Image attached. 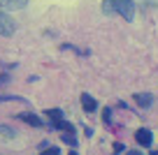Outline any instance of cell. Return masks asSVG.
<instances>
[{
    "label": "cell",
    "instance_id": "2",
    "mask_svg": "<svg viewBox=\"0 0 158 155\" xmlns=\"http://www.w3.org/2000/svg\"><path fill=\"white\" fill-rule=\"evenodd\" d=\"M16 33V21L5 14V10H0V35L2 37H12Z\"/></svg>",
    "mask_w": 158,
    "mask_h": 155
},
{
    "label": "cell",
    "instance_id": "10",
    "mask_svg": "<svg viewBox=\"0 0 158 155\" xmlns=\"http://www.w3.org/2000/svg\"><path fill=\"white\" fill-rule=\"evenodd\" d=\"M60 139H63V141H65V144H70V146H77V139H74V137H72V134H68V132H65V134H63V137H60Z\"/></svg>",
    "mask_w": 158,
    "mask_h": 155
},
{
    "label": "cell",
    "instance_id": "14",
    "mask_svg": "<svg viewBox=\"0 0 158 155\" xmlns=\"http://www.w3.org/2000/svg\"><path fill=\"white\" fill-rule=\"evenodd\" d=\"M10 83V74H0V88Z\"/></svg>",
    "mask_w": 158,
    "mask_h": 155
},
{
    "label": "cell",
    "instance_id": "4",
    "mask_svg": "<svg viewBox=\"0 0 158 155\" xmlns=\"http://www.w3.org/2000/svg\"><path fill=\"white\" fill-rule=\"evenodd\" d=\"M133 100H135V104H137L139 109H149L153 104V95L151 93H135Z\"/></svg>",
    "mask_w": 158,
    "mask_h": 155
},
{
    "label": "cell",
    "instance_id": "5",
    "mask_svg": "<svg viewBox=\"0 0 158 155\" xmlns=\"http://www.w3.org/2000/svg\"><path fill=\"white\" fill-rule=\"evenodd\" d=\"M79 100H81V107H84L86 113H95V111H98V102H95L89 93H81V97H79Z\"/></svg>",
    "mask_w": 158,
    "mask_h": 155
},
{
    "label": "cell",
    "instance_id": "6",
    "mask_svg": "<svg viewBox=\"0 0 158 155\" xmlns=\"http://www.w3.org/2000/svg\"><path fill=\"white\" fill-rule=\"evenodd\" d=\"M28 2H30V0H0V10H5V12H10V10H23Z\"/></svg>",
    "mask_w": 158,
    "mask_h": 155
},
{
    "label": "cell",
    "instance_id": "9",
    "mask_svg": "<svg viewBox=\"0 0 158 155\" xmlns=\"http://www.w3.org/2000/svg\"><path fill=\"white\" fill-rule=\"evenodd\" d=\"M0 134H5V137H10V139H14V137H16V132L12 130L10 125H0Z\"/></svg>",
    "mask_w": 158,
    "mask_h": 155
},
{
    "label": "cell",
    "instance_id": "13",
    "mask_svg": "<svg viewBox=\"0 0 158 155\" xmlns=\"http://www.w3.org/2000/svg\"><path fill=\"white\" fill-rule=\"evenodd\" d=\"M109 118H112V109H105L102 111V121L107 123V125H109Z\"/></svg>",
    "mask_w": 158,
    "mask_h": 155
},
{
    "label": "cell",
    "instance_id": "3",
    "mask_svg": "<svg viewBox=\"0 0 158 155\" xmlns=\"http://www.w3.org/2000/svg\"><path fill=\"white\" fill-rule=\"evenodd\" d=\"M135 141H137V146H151V141H153V134H151V130H147V127H139L137 132H135Z\"/></svg>",
    "mask_w": 158,
    "mask_h": 155
},
{
    "label": "cell",
    "instance_id": "11",
    "mask_svg": "<svg viewBox=\"0 0 158 155\" xmlns=\"http://www.w3.org/2000/svg\"><path fill=\"white\" fill-rule=\"evenodd\" d=\"M47 116H49V118H63V111H60V109H49Z\"/></svg>",
    "mask_w": 158,
    "mask_h": 155
},
{
    "label": "cell",
    "instance_id": "15",
    "mask_svg": "<svg viewBox=\"0 0 158 155\" xmlns=\"http://www.w3.org/2000/svg\"><path fill=\"white\" fill-rule=\"evenodd\" d=\"M114 150H116V153H123V144H114Z\"/></svg>",
    "mask_w": 158,
    "mask_h": 155
},
{
    "label": "cell",
    "instance_id": "12",
    "mask_svg": "<svg viewBox=\"0 0 158 155\" xmlns=\"http://www.w3.org/2000/svg\"><path fill=\"white\" fill-rule=\"evenodd\" d=\"M40 150H42V153H47V155H58V153H60V148H56V146H54V148H40Z\"/></svg>",
    "mask_w": 158,
    "mask_h": 155
},
{
    "label": "cell",
    "instance_id": "1",
    "mask_svg": "<svg viewBox=\"0 0 158 155\" xmlns=\"http://www.w3.org/2000/svg\"><path fill=\"white\" fill-rule=\"evenodd\" d=\"M102 12L105 14H118V16H123L126 21H133L135 16V5H133V0H105L102 2Z\"/></svg>",
    "mask_w": 158,
    "mask_h": 155
},
{
    "label": "cell",
    "instance_id": "8",
    "mask_svg": "<svg viewBox=\"0 0 158 155\" xmlns=\"http://www.w3.org/2000/svg\"><path fill=\"white\" fill-rule=\"evenodd\" d=\"M0 102H21V104H28V100H23L19 95H0Z\"/></svg>",
    "mask_w": 158,
    "mask_h": 155
},
{
    "label": "cell",
    "instance_id": "7",
    "mask_svg": "<svg viewBox=\"0 0 158 155\" xmlns=\"http://www.w3.org/2000/svg\"><path fill=\"white\" fill-rule=\"evenodd\" d=\"M19 121L21 123H28L30 127H44V121L35 113H19Z\"/></svg>",
    "mask_w": 158,
    "mask_h": 155
}]
</instances>
